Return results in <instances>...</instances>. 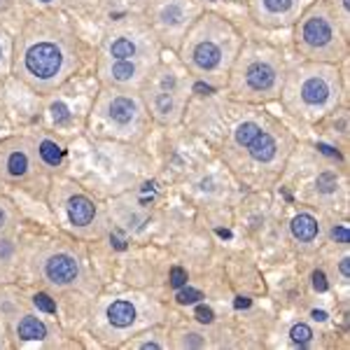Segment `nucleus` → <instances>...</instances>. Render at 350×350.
<instances>
[{"mask_svg": "<svg viewBox=\"0 0 350 350\" xmlns=\"http://www.w3.org/2000/svg\"><path fill=\"white\" fill-rule=\"evenodd\" d=\"M42 3H49V0H42Z\"/></svg>", "mask_w": 350, "mask_h": 350, "instance_id": "32", "label": "nucleus"}, {"mask_svg": "<svg viewBox=\"0 0 350 350\" xmlns=\"http://www.w3.org/2000/svg\"><path fill=\"white\" fill-rule=\"evenodd\" d=\"M33 138H36V145H38V154H40L44 166L49 168V173L64 166L66 145L61 143L59 138H52V135H40V138H38V135H33Z\"/></svg>", "mask_w": 350, "mask_h": 350, "instance_id": "17", "label": "nucleus"}, {"mask_svg": "<svg viewBox=\"0 0 350 350\" xmlns=\"http://www.w3.org/2000/svg\"><path fill=\"white\" fill-rule=\"evenodd\" d=\"M243 44V36L231 21L219 14L203 12L191 24L175 54L199 84L219 87L227 82L229 68Z\"/></svg>", "mask_w": 350, "mask_h": 350, "instance_id": "3", "label": "nucleus"}, {"mask_svg": "<svg viewBox=\"0 0 350 350\" xmlns=\"http://www.w3.org/2000/svg\"><path fill=\"white\" fill-rule=\"evenodd\" d=\"M89 59V49L72 26L54 12H38L14 38L12 75L38 96L64 89Z\"/></svg>", "mask_w": 350, "mask_h": 350, "instance_id": "1", "label": "nucleus"}, {"mask_svg": "<svg viewBox=\"0 0 350 350\" xmlns=\"http://www.w3.org/2000/svg\"><path fill=\"white\" fill-rule=\"evenodd\" d=\"M290 231H292V239H295L297 243H301V245H310V243L318 239L320 224H318V219H315L313 215H308V213H299V215L292 219Z\"/></svg>", "mask_w": 350, "mask_h": 350, "instance_id": "18", "label": "nucleus"}, {"mask_svg": "<svg viewBox=\"0 0 350 350\" xmlns=\"http://www.w3.org/2000/svg\"><path fill=\"white\" fill-rule=\"evenodd\" d=\"M94 70L100 87L122 89V92H138L145 87L154 66L140 61H103L94 59Z\"/></svg>", "mask_w": 350, "mask_h": 350, "instance_id": "12", "label": "nucleus"}, {"mask_svg": "<svg viewBox=\"0 0 350 350\" xmlns=\"http://www.w3.org/2000/svg\"><path fill=\"white\" fill-rule=\"evenodd\" d=\"M40 273L54 287H75L82 278V264L72 252L52 250L40 259Z\"/></svg>", "mask_w": 350, "mask_h": 350, "instance_id": "14", "label": "nucleus"}, {"mask_svg": "<svg viewBox=\"0 0 350 350\" xmlns=\"http://www.w3.org/2000/svg\"><path fill=\"white\" fill-rule=\"evenodd\" d=\"M129 3H131V5H145L148 0H129Z\"/></svg>", "mask_w": 350, "mask_h": 350, "instance_id": "31", "label": "nucleus"}, {"mask_svg": "<svg viewBox=\"0 0 350 350\" xmlns=\"http://www.w3.org/2000/svg\"><path fill=\"white\" fill-rule=\"evenodd\" d=\"M14 334L21 341H44L47 338V325L38 315H21L14 325Z\"/></svg>", "mask_w": 350, "mask_h": 350, "instance_id": "19", "label": "nucleus"}, {"mask_svg": "<svg viewBox=\"0 0 350 350\" xmlns=\"http://www.w3.org/2000/svg\"><path fill=\"white\" fill-rule=\"evenodd\" d=\"M0 183L44 196L49 189V168L44 166L33 135H8L0 140Z\"/></svg>", "mask_w": 350, "mask_h": 350, "instance_id": "9", "label": "nucleus"}, {"mask_svg": "<svg viewBox=\"0 0 350 350\" xmlns=\"http://www.w3.org/2000/svg\"><path fill=\"white\" fill-rule=\"evenodd\" d=\"M247 3L257 24L264 28H287L295 26V21L313 0H247Z\"/></svg>", "mask_w": 350, "mask_h": 350, "instance_id": "13", "label": "nucleus"}, {"mask_svg": "<svg viewBox=\"0 0 350 350\" xmlns=\"http://www.w3.org/2000/svg\"><path fill=\"white\" fill-rule=\"evenodd\" d=\"M14 5V0H0V14H5Z\"/></svg>", "mask_w": 350, "mask_h": 350, "instance_id": "29", "label": "nucleus"}, {"mask_svg": "<svg viewBox=\"0 0 350 350\" xmlns=\"http://www.w3.org/2000/svg\"><path fill=\"white\" fill-rule=\"evenodd\" d=\"M334 236H338V241H341V243H348V229H346V224H341L338 229H334Z\"/></svg>", "mask_w": 350, "mask_h": 350, "instance_id": "27", "label": "nucleus"}, {"mask_svg": "<svg viewBox=\"0 0 350 350\" xmlns=\"http://www.w3.org/2000/svg\"><path fill=\"white\" fill-rule=\"evenodd\" d=\"M66 215L75 229H89L98 219V206L84 191H72L66 199Z\"/></svg>", "mask_w": 350, "mask_h": 350, "instance_id": "15", "label": "nucleus"}, {"mask_svg": "<svg viewBox=\"0 0 350 350\" xmlns=\"http://www.w3.org/2000/svg\"><path fill=\"white\" fill-rule=\"evenodd\" d=\"M161 44L152 33L145 16L129 14L115 19L103 33L96 59L103 61H140L157 66L161 61Z\"/></svg>", "mask_w": 350, "mask_h": 350, "instance_id": "8", "label": "nucleus"}, {"mask_svg": "<svg viewBox=\"0 0 350 350\" xmlns=\"http://www.w3.org/2000/svg\"><path fill=\"white\" fill-rule=\"evenodd\" d=\"M33 301H36V306L47 310V313H56V304L47 295H36V297H33Z\"/></svg>", "mask_w": 350, "mask_h": 350, "instance_id": "23", "label": "nucleus"}, {"mask_svg": "<svg viewBox=\"0 0 350 350\" xmlns=\"http://www.w3.org/2000/svg\"><path fill=\"white\" fill-rule=\"evenodd\" d=\"M143 8L152 33L171 52H178L191 24L206 12L201 0H148Z\"/></svg>", "mask_w": 350, "mask_h": 350, "instance_id": "11", "label": "nucleus"}, {"mask_svg": "<svg viewBox=\"0 0 350 350\" xmlns=\"http://www.w3.org/2000/svg\"><path fill=\"white\" fill-rule=\"evenodd\" d=\"M199 320L201 323H211L213 320V313L208 308H199Z\"/></svg>", "mask_w": 350, "mask_h": 350, "instance_id": "28", "label": "nucleus"}, {"mask_svg": "<svg viewBox=\"0 0 350 350\" xmlns=\"http://www.w3.org/2000/svg\"><path fill=\"white\" fill-rule=\"evenodd\" d=\"M16 217H19V213H16L14 203L10 199H5V196H0V236L10 234V231L14 229Z\"/></svg>", "mask_w": 350, "mask_h": 350, "instance_id": "21", "label": "nucleus"}, {"mask_svg": "<svg viewBox=\"0 0 350 350\" xmlns=\"http://www.w3.org/2000/svg\"><path fill=\"white\" fill-rule=\"evenodd\" d=\"M140 96H143L152 122L161 124V126H175L183 122L185 112H187V84L180 80V75L171 66L161 64V61L150 72L145 87L140 89Z\"/></svg>", "mask_w": 350, "mask_h": 350, "instance_id": "10", "label": "nucleus"}, {"mask_svg": "<svg viewBox=\"0 0 350 350\" xmlns=\"http://www.w3.org/2000/svg\"><path fill=\"white\" fill-rule=\"evenodd\" d=\"M313 285H315V290L325 292V290H327V283H325V275H323V273H315V275H313Z\"/></svg>", "mask_w": 350, "mask_h": 350, "instance_id": "26", "label": "nucleus"}, {"mask_svg": "<svg viewBox=\"0 0 350 350\" xmlns=\"http://www.w3.org/2000/svg\"><path fill=\"white\" fill-rule=\"evenodd\" d=\"M140 320L138 306L131 299H115L105 306V323H108L112 329H133Z\"/></svg>", "mask_w": 350, "mask_h": 350, "instance_id": "16", "label": "nucleus"}, {"mask_svg": "<svg viewBox=\"0 0 350 350\" xmlns=\"http://www.w3.org/2000/svg\"><path fill=\"white\" fill-rule=\"evenodd\" d=\"M295 148V138L275 117L264 110L245 108L224 133L222 154L227 166L247 183H269L283 173Z\"/></svg>", "mask_w": 350, "mask_h": 350, "instance_id": "2", "label": "nucleus"}, {"mask_svg": "<svg viewBox=\"0 0 350 350\" xmlns=\"http://www.w3.org/2000/svg\"><path fill=\"white\" fill-rule=\"evenodd\" d=\"M341 271H343V278L348 280V257H346V259H343V262H341Z\"/></svg>", "mask_w": 350, "mask_h": 350, "instance_id": "30", "label": "nucleus"}, {"mask_svg": "<svg viewBox=\"0 0 350 350\" xmlns=\"http://www.w3.org/2000/svg\"><path fill=\"white\" fill-rule=\"evenodd\" d=\"M285 70V56L275 44L264 40H243L229 68L224 87L236 103H271V100H278Z\"/></svg>", "mask_w": 350, "mask_h": 350, "instance_id": "5", "label": "nucleus"}, {"mask_svg": "<svg viewBox=\"0 0 350 350\" xmlns=\"http://www.w3.org/2000/svg\"><path fill=\"white\" fill-rule=\"evenodd\" d=\"M89 124H92V133L100 138L138 143L148 135L152 117L138 92L100 87V92L94 96Z\"/></svg>", "mask_w": 350, "mask_h": 350, "instance_id": "7", "label": "nucleus"}, {"mask_svg": "<svg viewBox=\"0 0 350 350\" xmlns=\"http://www.w3.org/2000/svg\"><path fill=\"white\" fill-rule=\"evenodd\" d=\"M346 87L336 64L304 61L285 70L280 105L301 122H320L336 112Z\"/></svg>", "mask_w": 350, "mask_h": 350, "instance_id": "4", "label": "nucleus"}, {"mask_svg": "<svg viewBox=\"0 0 350 350\" xmlns=\"http://www.w3.org/2000/svg\"><path fill=\"white\" fill-rule=\"evenodd\" d=\"M295 47L304 61L341 64L348 56V14L332 0H313L295 21Z\"/></svg>", "mask_w": 350, "mask_h": 350, "instance_id": "6", "label": "nucleus"}, {"mask_svg": "<svg viewBox=\"0 0 350 350\" xmlns=\"http://www.w3.org/2000/svg\"><path fill=\"white\" fill-rule=\"evenodd\" d=\"M173 287H183L185 283H187V275H185V271H180V269H173Z\"/></svg>", "mask_w": 350, "mask_h": 350, "instance_id": "24", "label": "nucleus"}, {"mask_svg": "<svg viewBox=\"0 0 350 350\" xmlns=\"http://www.w3.org/2000/svg\"><path fill=\"white\" fill-rule=\"evenodd\" d=\"M201 295L199 292H191V290H185V292H180L178 295V301H183V304H191V301H196Z\"/></svg>", "mask_w": 350, "mask_h": 350, "instance_id": "25", "label": "nucleus"}, {"mask_svg": "<svg viewBox=\"0 0 350 350\" xmlns=\"http://www.w3.org/2000/svg\"><path fill=\"white\" fill-rule=\"evenodd\" d=\"M12 56H14V38L0 26V84L12 75Z\"/></svg>", "mask_w": 350, "mask_h": 350, "instance_id": "20", "label": "nucleus"}, {"mask_svg": "<svg viewBox=\"0 0 350 350\" xmlns=\"http://www.w3.org/2000/svg\"><path fill=\"white\" fill-rule=\"evenodd\" d=\"M310 336H313V332H310L306 325H297L295 329H292V341L295 343H308Z\"/></svg>", "mask_w": 350, "mask_h": 350, "instance_id": "22", "label": "nucleus"}]
</instances>
